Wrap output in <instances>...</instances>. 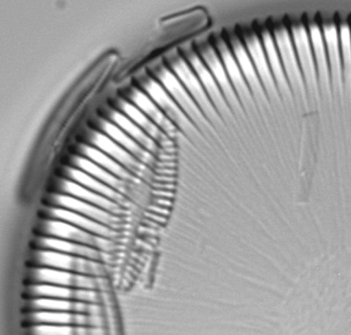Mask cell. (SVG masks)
Segmentation results:
<instances>
[{"instance_id": "cell-1", "label": "cell", "mask_w": 351, "mask_h": 335, "mask_svg": "<svg viewBox=\"0 0 351 335\" xmlns=\"http://www.w3.org/2000/svg\"><path fill=\"white\" fill-rule=\"evenodd\" d=\"M27 267H45L93 277H106L110 264L47 250L31 249Z\"/></svg>"}, {"instance_id": "cell-2", "label": "cell", "mask_w": 351, "mask_h": 335, "mask_svg": "<svg viewBox=\"0 0 351 335\" xmlns=\"http://www.w3.org/2000/svg\"><path fill=\"white\" fill-rule=\"evenodd\" d=\"M32 231L34 236L65 240L110 253L118 251L120 246L119 241L90 234L58 220L38 219Z\"/></svg>"}, {"instance_id": "cell-3", "label": "cell", "mask_w": 351, "mask_h": 335, "mask_svg": "<svg viewBox=\"0 0 351 335\" xmlns=\"http://www.w3.org/2000/svg\"><path fill=\"white\" fill-rule=\"evenodd\" d=\"M25 285L53 286L104 292L108 287L106 277H93L45 267H27Z\"/></svg>"}, {"instance_id": "cell-4", "label": "cell", "mask_w": 351, "mask_h": 335, "mask_svg": "<svg viewBox=\"0 0 351 335\" xmlns=\"http://www.w3.org/2000/svg\"><path fill=\"white\" fill-rule=\"evenodd\" d=\"M273 36L298 106L300 110L308 111L306 86L289 33L286 28L280 27L275 29Z\"/></svg>"}, {"instance_id": "cell-5", "label": "cell", "mask_w": 351, "mask_h": 335, "mask_svg": "<svg viewBox=\"0 0 351 335\" xmlns=\"http://www.w3.org/2000/svg\"><path fill=\"white\" fill-rule=\"evenodd\" d=\"M152 71L155 79L164 87L198 129L212 130V124L168 66L159 64L154 66Z\"/></svg>"}, {"instance_id": "cell-6", "label": "cell", "mask_w": 351, "mask_h": 335, "mask_svg": "<svg viewBox=\"0 0 351 335\" xmlns=\"http://www.w3.org/2000/svg\"><path fill=\"white\" fill-rule=\"evenodd\" d=\"M167 62L168 67L181 82L209 122L213 125H223L222 119L185 58L182 55L173 53L169 55Z\"/></svg>"}, {"instance_id": "cell-7", "label": "cell", "mask_w": 351, "mask_h": 335, "mask_svg": "<svg viewBox=\"0 0 351 335\" xmlns=\"http://www.w3.org/2000/svg\"><path fill=\"white\" fill-rule=\"evenodd\" d=\"M41 203L43 206L58 208L75 212L121 232L127 226L128 218L114 215L65 195L47 192L43 197Z\"/></svg>"}, {"instance_id": "cell-8", "label": "cell", "mask_w": 351, "mask_h": 335, "mask_svg": "<svg viewBox=\"0 0 351 335\" xmlns=\"http://www.w3.org/2000/svg\"><path fill=\"white\" fill-rule=\"evenodd\" d=\"M138 82L143 90L158 106L178 129L188 134L197 132V127L154 77L147 75H141Z\"/></svg>"}, {"instance_id": "cell-9", "label": "cell", "mask_w": 351, "mask_h": 335, "mask_svg": "<svg viewBox=\"0 0 351 335\" xmlns=\"http://www.w3.org/2000/svg\"><path fill=\"white\" fill-rule=\"evenodd\" d=\"M83 142L101 151L142 182L151 177V168L141 162L102 132L95 129L88 132Z\"/></svg>"}, {"instance_id": "cell-10", "label": "cell", "mask_w": 351, "mask_h": 335, "mask_svg": "<svg viewBox=\"0 0 351 335\" xmlns=\"http://www.w3.org/2000/svg\"><path fill=\"white\" fill-rule=\"evenodd\" d=\"M213 45L221 58L245 113L257 116L258 108L229 43L223 38H216Z\"/></svg>"}, {"instance_id": "cell-11", "label": "cell", "mask_w": 351, "mask_h": 335, "mask_svg": "<svg viewBox=\"0 0 351 335\" xmlns=\"http://www.w3.org/2000/svg\"><path fill=\"white\" fill-rule=\"evenodd\" d=\"M196 51L216 80L234 116L243 118L245 113L214 45L207 42H203L197 45Z\"/></svg>"}, {"instance_id": "cell-12", "label": "cell", "mask_w": 351, "mask_h": 335, "mask_svg": "<svg viewBox=\"0 0 351 335\" xmlns=\"http://www.w3.org/2000/svg\"><path fill=\"white\" fill-rule=\"evenodd\" d=\"M182 51V56L188 62L199 78L207 95L222 120L230 122L234 121V115L229 107L219 86L196 50L191 47H186Z\"/></svg>"}, {"instance_id": "cell-13", "label": "cell", "mask_w": 351, "mask_h": 335, "mask_svg": "<svg viewBox=\"0 0 351 335\" xmlns=\"http://www.w3.org/2000/svg\"><path fill=\"white\" fill-rule=\"evenodd\" d=\"M47 192L65 195L103 209L114 215L129 218L130 211L69 179L55 175L48 182Z\"/></svg>"}, {"instance_id": "cell-14", "label": "cell", "mask_w": 351, "mask_h": 335, "mask_svg": "<svg viewBox=\"0 0 351 335\" xmlns=\"http://www.w3.org/2000/svg\"><path fill=\"white\" fill-rule=\"evenodd\" d=\"M243 39L269 102L281 108V97L271 72L261 37L253 32H247Z\"/></svg>"}, {"instance_id": "cell-15", "label": "cell", "mask_w": 351, "mask_h": 335, "mask_svg": "<svg viewBox=\"0 0 351 335\" xmlns=\"http://www.w3.org/2000/svg\"><path fill=\"white\" fill-rule=\"evenodd\" d=\"M292 36L309 97L314 105L319 106V83L309 38L302 25L292 27Z\"/></svg>"}, {"instance_id": "cell-16", "label": "cell", "mask_w": 351, "mask_h": 335, "mask_svg": "<svg viewBox=\"0 0 351 335\" xmlns=\"http://www.w3.org/2000/svg\"><path fill=\"white\" fill-rule=\"evenodd\" d=\"M229 45L254 97L258 110L267 112L270 102L243 40L232 35Z\"/></svg>"}, {"instance_id": "cell-17", "label": "cell", "mask_w": 351, "mask_h": 335, "mask_svg": "<svg viewBox=\"0 0 351 335\" xmlns=\"http://www.w3.org/2000/svg\"><path fill=\"white\" fill-rule=\"evenodd\" d=\"M22 323L25 327L38 325L104 327L105 321L101 315L68 312L34 311L25 312Z\"/></svg>"}, {"instance_id": "cell-18", "label": "cell", "mask_w": 351, "mask_h": 335, "mask_svg": "<svg viewBox=\"0 0 351 335\" xmlns=\"http://www.w3.org/2000/svg\"><path fill=\"white\" fill-rule=\"evenodd\" d=\"M37 215L38 219L63 221L90 234L116 241L119 242L122 238L123 232L67 210L43 206Z\"/></svg>"}, {"instance_id": "cell-19", "label": "cell", "mask_w": 351, "mask_h": 335, "mask_svg": "<svg viewBox=\"0 0 351 335\" xmlns=\"http://www.w3.org/2000/svg\"><path fill=\"white\" fill-rule=\"evenodd\" d=\"M23 296L25 299H58L103 305L104 292L73 288L49 284L25 285Z\"/></svg>"}, {"instance_id": "cell-20", "label": "cell", "mask_w": 351, "mask_h": 335, "mask_svg": "<svg viewBox=\"0 0 351 335\" xmlns=\"http://www.w3.org/2000/svg\"><path fill=\"white\" fill-rule=\"evenodd\" d=\"M31 249L47 250L78 256L110 264L114 253L91 247L50 237L34 236L29 243Z\"/></svg>"}, {"instance_id": "cell-21", "label": "cell", "mask_w": 351, "mask_h": 335, "mask_svg": "<svg viewBox=\"0 0 351 335\" xmlns=\"http://www.w3.org/2000/svg\"><path fill=\"white\" fill-rule=\"evenodd\" d=\"M62 164L67 165L84 172L121 194L132 202L136 197V186L119 179L82 156L71 153L64 158Z\"/></svg>"}, {"instance_id": "cell-22", "label": "cell", "mask_w": 351, "mask_h": 335, "mask_svg": "<svg viewBox=\"0 0 351 335\" xmlns=\"http://www.w3.org/2000/svg\"><path fill=\"white\" fill-rule=\"evenodd\" d=\"M55 175L73 182L96 194L115 202L130 212L132 211L134 203L132 201L79 169L61 164L56 168Z\"/></svg>"}, {"instance_id": "cell-23", "label": "cell", "mask_w": 351, "mask_h": 335, "mask_svg": "<svg viewBox=\"0 0 351 335\" xmlns=\"http://www.w3.org/2000/svg\"><path fill=\"white\" fill-rule=\"evenodd\" d=\"M269 68L278 92L288 109L294 112V97L286 76L278 49L273 36L267 29L261 32L260 36Z\"/></svg>"}, {"instance_id": "cell-24", "label": "cell", "mask_w": 351, "mask_h": 335, "mask_svg": "<svg viewBox=\"0 0 351 335\" xmlns=\"http://www.w3.org/2000/svg\"><path fill=\"white\" fill-rule=\"evenodd\" d=\"M24 313L34 311H56L103 316L104 306L100 304L58 299H26Z\"/></svg>"}, {"instance_id": "cell-25", "label": "cell", "mask_w": 351, "mask_h": 335, "mask_svg": "<svg viewBox=\"0 0 351 335\" xmlns=\"http://www.w3.org/2000/svg\"><path fill=\"white\" fill-rule=\"evenodd\" d=\"M126 94L130 101L149 117L169 137L171 138L178 134V128L143 90L131 87Z\"/></svg>"}, {"instance_id": "cell-26", "label": "cell", "mask_w": 351, "mask_h": 335, "mask_svg": "<svg viewBox=\"0 0 351 335\" xmlns=\"http://www.w3.org/2000/svg\"><path fill=\"white\" fill-rule=\"evenodd\" d=\"M98 127V131L106 134L141 162L151 169L156 166V157L145 149L110 121L99 119Z\"/></svg>"}, {"instance_id": "cell-27", "label": "cell", "mask_w": 351, "mask_h": 335, "mask_svg": "<svg viewBox=\"0 0 351 335\" xmlns=\"http://www.w3.org/2000/svg\"><path fill=\"white\" fill-rule=\"evenodd\" d=\"M71 153L89 160L119 179L134 186L137 187L142 182L108 156L90 145L80 142L75 147Z\"/></svg>"}, {"instance_id": "cell-28", "label": "cell", "mask_w": 351, "mask_h": 335, "mask_svg": "<svg viewBox=\"0 0 351 335\" xmlns=\"http://www.w3.org/2000/svg\"><path fill=\"white\" fill-rule=\"evenodd\" d=\"M118 108L162 149H173V142L149 117L130 101L119 99Z\"/></svg>"}, {"instance_id": "cell-29", "label": "cell", "mask_w": 351, "mask_h": 335, "mask_svg": "<svg viewBox=\"0 0 351 335\" xmlns=\"http://www.w3.org/2000/svg\"><path fill=\"white\" fill-rule=\"evenodd\" d=\"M327 54L330 68L331 86L335 95L343 100V77L337 28L333 25L324 27Z\"/></svg>"}, {"instance_id": "cell-30", "label": "cell", "mask_w": 351, "mask_h": 335, "mask_svg": "<svg viewBox=\"0 0 351 335\" xmlns=\"http://www.w3.org/2000/svg\"><path fill=\"white\" fill-rule=\"evenodd\" d=\"M310 36L315 55L316 69L318 73L319 86L324 98L331 102V83L330 73L322 34L318 26H310Z\"/></svg>"}, {"instance_id": "cell-31", "label": "cell", "mask_w": 351, "mask_h": 335, "mask_svg": "<svg viewBox=\"0 0 351 335\" xmlns=\"http://www.w3.org/2000/svg\"><path fill=\"white\" fill-rule=\"evenodd\" d=\"M108 116L112 123L147 151L156 157L160 155L162 149L159 145L123 112L111 110Z\"/></svg>"}, {"instance_id": "cell-32", "label": "cell", "mask_w": 351, "mask_h": 335, "mask_svg": "<svg viewBox=\"0 0 351 335\" xmlns=\"http://www.w3.org/2000/svg\"><path fill=\"white\" fill-rule=\"evenodd\" d=\"M25 335H106L104 327L38 325L26 327Z\"/></svg>"}, {"instance_id": "cell-33", "label": "cell", "mask_w": 351, "mask_h": 335, "mask_svg": "<svg viewBox=\"0 0 351 335\" xmlns=\"http://www.w3.org/2000/svg\"><path fill=\"white\" fill-rule=\"evenodd\" d=\"M342 53L343 76L347 96L351 98V35L349 27L342 25L340 28Z\"/></svg>"}]
</instances>
